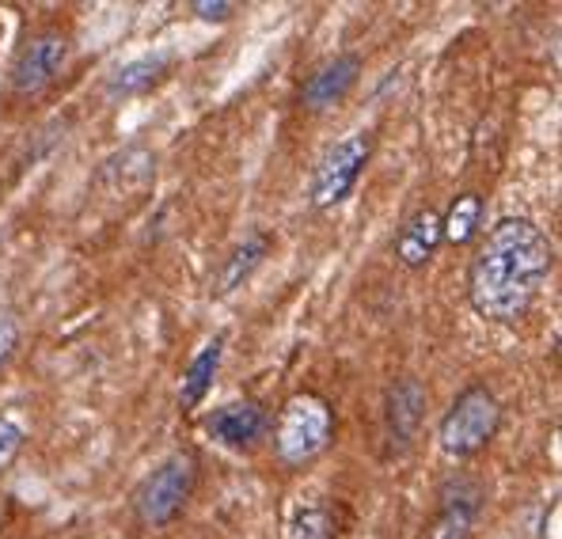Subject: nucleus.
Here are the masks:
<instances>
[{
  "instance_id": "nucleus-6",
  "label": "nucleus",
  "mask_w": 562,
  "mask_h": 539,
  "mask_svg": "<svg viewBox=\"0 0 562 539\" xmlns=\"http://www.w3.org/2000/svg\"><path fill=\"white\" fill-rule=\"evenodd\" d=\"M69 35L61 31H38V35L27 38V46L15 54L12 72H8V85H12L15 96H43V91L54 85L57 77L69 65Z\"/></svg>"
},
{
  "instance_id": "nucleus-9",
  "label": "nucleus",
  "mask_w": 562,
  "mask_h": 539,
  "mask_svg": "<svg viewBox=\"0 0 562 539\" xmlns=\"http://www.w3.org/2000/svg\"><path fill=\"white\" fill-rule=\"evenodd\" d=\"M153 182H156V156L140 145H130V148H122V153H114L111 160H103V168H99V176H95L99 194L111 198V202H122V198L140 202Z\"/></svg>"
},
{
  "instance_id": "nucleus-17",
  "label": "nucleus",
  "mask_w": 562,
  "mask_h": 539,
  "mask_svg": "<svg viewBox=\"0 0 562 539\" xmlns=\"http://www.w3.org/2000/svg\"><path fill=\"white\" fill-rule=\"evenodd\" d=\"M285 539H335V513L324 497H308L296 505L285 525Z\"/></svg>"
},
{
  "instance_id": "nucleus-4",
  "label": "nucleus",
  "mask_w": 562,
  "mask_h": 539,
  "mask_svg": "<svg viewBox=\"0 0 562 539\" xmlns=\"http://www.w3.org/2000/svg\"><path fill=\"white\" fill-rule=\"evenodd\" d=\"M198 486V456L179 449L160 460L134 491V517L145 528H164L187 509L190 494Z\"/></svg>"
},
{
  "instance_id": "nucleus-20",
  "label": "nucleus",
  "mask_w": 562,
  "mask_h": 539,
  "mask_svg": "<svg viewBox=\"0 0 562 539\" xmlns=\"http://www.w3.org/2000/svg\"><path fill=\"white\" fill-rule=\"evenodd\" d=\"M15 346H20V323H15L8 312H0V364L12 358Z\"/></svg>"
},
{
  "instance_id": "nucleus-13",
  "label": "nucleus",
  "mask_w": 562,
  "mask_h": 539,
  "mask_svg": "<svg viewBox=\"0 0 562 539\" xmlns=\"http://www.w3.org/2000/svg\"><path fill=\"white\" fill-rule=\"evenodd\" d=\"M171 72V54L168 49H153V54H140L134 61L119 65V69L106 77V96L111 99H137L156 85H164Z\"/></svg>"
},
{
  "instance_id": "nucleus-5",
  "label": "nucleus",
  "mask_w": 562,
  "mask_h": 539,
  "mask_svg": "<svg viewBox=\"0 0 562 539\" xmlns=\"http://www.w3.org/2000/svg\"><path fill=\"white\" fill-rule=\"evenodd\" d=\"M373 160V134L366 130H353V134L338 137L335 145L319 156V164L312 168V182H308V198L316 210H335L346 198L353 194L361 171Z\"/></svg>"
},
{
  "instance_id": "nucleus-15",
  "label": "nucleus",
  "mask_w": 562,
  "mask_h": 539,
  "mask_svg": "<svg viewBox=\"0 0 562 539\" xmlns=\"http://www.w3.org/2000/svg\"><path fill=\"white\" fill-rule=\"evenodd\" d=\"M221 358H225V335H213L183 372V384H179V406H183V411H194V406L210 395L213 377H217V369H221Z\"/></svg>"
},
{
  "instance_id": "nucleus-7",
  "label": "nucleus",
  "mask_w": 562,
  "mask_h": 539,
  "mask_svg": "<svg viewBox=\"0 0 562 539\" xmlns=\"http://www.w3.org/2000/svg\"><path fill=\"white\" fill-rule=\"evenodd\" d=\"M202 429L217 445H225V449L244 452V449H255V445H259L262 437L270 434V411L259 400L244 395V400L221 403L217 411L205 414Z\"/></svg>"
},
{
  "instance_id": "nucleus-18",
  "label": "nucleus",
  "mask_w": 562,
  "mask_h": 539,
  "mask_svg": "<svg viewBox=\"0 0 562 539\" xmlns=\"http://www.w3.org/2000/svg\"><path fill=\"white\" fill-rule=\"evenodd\" d=\"M27 422L20 418L15 411H0V471H8L20 452L27 449Z\"/></svg>"
},
{
  "instance_id": "nucleus-19",
  "label": "nucleus",
  "mask_w": 562,
  "mask_h": 539,
  "mask_svg": "<svg viewBox=\"0 0 562 539\" xmlns=\"http://www.w3.org/2000/svg\"><path fill=\"white\" fill-rule=\"evenodd\" d=\"M190 12H194L198 20H205V23H225V20H233L236 4H225V0H194V4H190Z\"/></svg>"
},
{
  "instance_id": "nucleus-14",
  "label": "nucleus",
  "mask_w": 562,
  "mask_h": 539,
  "mask_svg": "<svg viewBox=\"0 0 562 539\" xmlns=\"http://www.w3.org/2000/svg\"><path fill=\"white\" fill-rule=\"evenodd\" d=\"M267 255H270V236H267V232H247L233 251L221 259L217 281H213V293H217V296L236 293V289L262 267V259H267Z\"/></svg>"
},
{
  "instance_id": "nucleus-16",
  "label": "nucleus",
  "mask_w": 562,
  "mask_h": 539,
  "mask_svg": "<svg viewBox=\"0 0 562 539\" xmlns=\"http://www.w3.org/2000/svg\"><path fill=\"white\" fill-rule=\"evenodd\" d=\"M479 225H483V198L475 190H464L441 213V244L464 247L479 236Z\"/></svg>"
},
{
  "instance_id": "nucleus-11",
  "label": "nucleus",
  "mask_w": 562,
  "mask_h": 539,
  "mask_svg": "<svg viewBox=\"0 0 562 539\" xmlns=\"http://www.w3.org/2000/svg\"><path fill=\"white\" fill-rule=\"evenodd\" d=\"M437 247H441V213L434 205H418L395 232V259L407 270H422L429 267Z\"/></svg>"
},
{
  "instance_id": "nucleus-1",
  "label": "nucleus",
  "mask_w": 562,
  "mask_h": 539,
  "mask_svg": "<svg viewBox=\"0 0 562 539\" xmlns=\"http://www.w3.org/2000/svg\"><path fill=\"white\" fill-rule=\"evenodd\" d=\"M551 270H555V244L548 232L528 217H506L486 232L471 259L468 304L479 319L509 327L532 312Z\"/></svg>"
},
{
  "instance_id": "nucleus-8",
  "label": "nucleus",
  "mask_w": 562,
  "mask_h": 539,
  "mask_svg": "<svg viewBox=\"0 0 562 539\" xmlns=\"http://www.w3.org/2000/svg\"><path fill=\"white\" fill-rule=\"evenodd\" d=\"M361 80V57L358 54H335L319 61L301 85V106L308 114H327L350 99V91Z\"/></svg>"
},
{
  "instance_id": "nucleus-12",
  "label": "nucleus",
  "mask_w": 562,
  "mask_h": 539,
  "mask_svg": "<svg viewBox=\"0 0 562 539\" xmlns=\"http://www.w3.org/2000/svg\"><path fill=\"white\" fill-rule=\"evenodd\" d=\"M479 502H483V494L468 479H457V483L445 486L434 520V539H468L479 517Z\"/></svg>"
},
{
  "instance_id": "nucleus-3",
  "label": "nucleus",
  "mask_w": 562,
  "mask_h": 539,
  "mask_svg": "<svg viewBox=\"0 0 562 539\" xmlns=\"http://www.w3.org/2000/svg\"><path fill=\"white\" fill-rule=\"evenodd\" d=\"M502 426V403L486 384H468L445 411L437 426V445L449 460H471L494 441Z\"/></svg>"
},
{
  "instance_id": "nucleus-10",
  "label": "nucleus",
  "mask_w": 562,
  "mask_h": 539,
  "mask_svg": "<svg viewBox=\"0 0 562 539\" xmlns=\"http://www.w3.org/2000/svg\"><path fill=\"white\" fill-rule=\"evenodd\" d=\"M426 388L418 384L415 377H400L392 388H387L384 400V437L392 445V452H407L411 441H415L422 414H426Z\"/></svg>"
},
{
  "instance_id": "nucleus-2",
  "label": "nucleus",
  "mask_w": 562,
  "mask_h": 539,
  "mask_svg": "<svg viewBox=\"0 0 562 539\" xmlns=\"http://www.w3.org/2000/svg\"><path fill=\"white\" fill-rule=\"evenodd\" d=\"M335 445V406L319 392H293L274 418V456L285 468H308Z\"/></svg>"
}]
</instances>
